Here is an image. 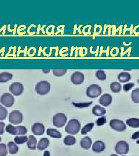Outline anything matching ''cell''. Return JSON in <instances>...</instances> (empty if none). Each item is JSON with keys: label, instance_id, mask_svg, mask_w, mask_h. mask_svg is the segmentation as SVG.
Segmentation results:
<instances>
[{"label": "cell", "instance_id": "obj_1", "mask_svg": "<svg viewBox=\"0 0 139 156\" xmlns=\"http://www.w3.org/2000/svg\"><path fill=\"white\" fill-rule=\"evenodd\" d=\"M81 123L77 119H71L65 127V131L68 134L76 135L79 133L81 129Z\"/></svg>", "mask_w": 139, "mask_h": 156}, {"label": "cell", "instance_id": "obj_2", "mask_svg": "<svg viewBox=\"0 0 139 156\" xmlns=\"http://www.w3.org/2000/svg\"><path fill=\"white\" fill-rule=\"evenodd\" d=\"M35 89L38 94L41 95L47 94L50 91V83L46 80L41 81L35 85Z\"/></svg>", "mask_w": 139, "mask_h": 156}, {"label": "cell", "instance_id": "obj_3", "mask_svg": "<svg viewBox=\"0 0 139 156\" xmlns=\"http://www.w3.org/2000/svg\"><path fill=\"white\" fill-rule=\"evenodd\" d=\"M102 93V89L100 86L96 84H91L86 89V95L90 98H95L100 96Z\"/></svg>", "mask_w": 139, "mask_h": 156}, {"label": "cell", "instance_id": "obj_4", "mask_svg": "<svg viewBox=\"0 0 139 156\" xmlns=\"http://www.w3.org/2000/svg\"><path fill=\"white\" fill-rule=\"evenodd\" d=\"M5 130L9 134L15 135H23L27 133L26 127L22 126L14 127L12 124H8L6 127Z\"/></svg>", "mask_w": 139, "mask_h": 156}, {"label": "cell", "instance_id": "obj_5", "mask_svg": "<svg viewBox=\"0 0 139 156\" xmlns=\"http://www.w3.org/2000/svg\"><path fill=\"white\" fill-rule=\"evenodd\" d=\"M67 121V116L63 113H58L56 114L52 120L53 126L59 128L64 127Z\"/></svg>", "mask_w": 139, "mask_h": 156}, {"label": "cell", "instance_id": "obj_6", "mask_svg": "<svg viewBox=\"0 0 139 156\" xmlns=\"http://www.w3.org/2000/svg\"><path fill=\"white\" fill-rule=\"evenodd\" d=\"M114 149L118 154H126L129 151V146L126 141L121 140L116 144Z\"/></svg>", "mask_w": 139, "mask_h": 156}, {"label": "cell", "instance_id": "obj_7", "mask_svg": "<svg viewBox=\"0 0 139 156\" xmlns=\"http://www.w3.org/2000/svg\"><path fill=\"white\" fill-rule=\"evenodd\" d=\"M22 113L19 111H13L9 115V121L14 124H18L23 122Z\"/></svg>", "mask_w": 139, "mask_h": 156}, {"label": "cell", "instance_id": "obj_8", "mask_svg": "<svg viewBox=\"0 0 139 156\" xmlns=\"http://www.w3.org/2000/svg\"><path fill=\"white\" fill-rule=\"evenodd\" d=\"M1 103L8 108L11 107L14 104L15 98L12 95L9 93H4L1 96L0 99Z\"/></svg>", "mask_w": 139, "mask_h": 156}, {"label": "cell", "instance_id": "obj_9", "mask_svg": "<svg viewBox=\"0 0 139 156\" xmlns=\"http://www.w3.org/2000/svg\"><path fill=\"white\" fill-rule=\"evenodd\" d=\"M110 126L112 129L117 131H123L126 129V126L125 123L119 120L114 119L110 122Z\"/></svg>", "mask_w": 139, "mask_h": 156}, {"label": "cell", "instance_id": "obj_10", "mask_svg": "<svg viewBox=\"0 0 139 156\" xmlns=\"http://www.w3.org/2000/svg\"><path fill=\"white\" fill-rule=\"evenodd\" d=\"M23 90V85L19 82H14L12 83L9 87V91L11 92V93L16 96L22 94Z\"/></svg>", "mask_w": 139, "mask_h": 156}, {"label": "cell", "instance_id": "obj_11", "mask_svg": "<svg viewBox=\"0 0 139 156\" xmlns=\"http://www.w3.org/2000/svg\"><path fill=\"white\" fill-rule=\"evenodd\" d=\"M85 80V76L82 73L75 72L71 76V81L74 84H81Z\"/></svg>", "mask_w": 139, "mask_h": 156}, {"label": "cell", "instance_id": "obj_12", "mask_svg": "<svg viewBox=\"0 0 139 156\" xmlns=\"http://www.w3.org/2000/svg\"><path fill=\"white\" fill-rule=\"evenodd\" d=\"M31 131L35 135H42L44 133V126L42 123H35L31 127Z\"/></svg>", "mask_w": 139, "mask_h": 156}, {"label": "cell", "instance_id": "obj_13", "mask_svg": "<svg viewBox=\"0 0 139 156\" xmlns=\"http://www.w3.org/2000/svg\"><path fill=\"white\" fill-rule=\"evenodd\" d=\"M106 145L101 140H97L93 144L92 151L95 153H101L105 150Z\"/></svg>", "mask_w": 139, "mask_h": 156}, {"label": "cell", "instance_id": "obj_14", "mask_svg": "<svg viewBox=\"0 0 139 156\" xmlns=\"http://www.w3.org/2000/svg\"><path fill=\"white\" fill-rule=\"evenodd\" d=\"M112 100V98L111 95L104 94L101 96L99 99V103L103 106H107L111 104Z\"/></svg>", "mask_w": 139, "mask_h": 156}, {"label": "cell", "instance_id": "obj_15", "mask_svg": "<svg viewBox=\"0 0 139 156\" xmlns=\"http://www.w3.org/2000/svg\"><path fill=\"white\" fill-rule=\"evenodd\" d=\"M37 140L36 138L33 135H30L28 138V140L27 142L28 148L31 150H35L37 147Z\"/></svg>", "mask_w": 139, "mask_h": 156}, {"label": "cell", "instance_id": "obj_16", "mask_svg": "<svg viewBox=\"0 0 139 156\" xmlns=\"http://www.w3.org/2000/svg\"><path fill=\"white\" fill-rule=\"evenodd\" d=\"M106 113V109L100 105H95L92 109V113L96 116H102Z\"/></svg>", "mask_w": 139, "mask_h": 156}, {"label": "cell", "instance_id": "obj_17", "mask_svg": "<svg viewBox=\"0 0 139 156\" xmlns=\"http://www.w3.org/2000/svg\"><path fill=\"white\" fill-rule=\"evenodd\" d=\"M92 144V140L89 136H86L82 138L80 141V145L84 149H89Z\"/></svg>", "mask_w": 139, "mask_h": 156}, {"label": "cell", "instance_id": "obj_18", "mask_svg": "<svg viewBox=\"0 0 139 156\" xmlns=\"http://www.w3.org/2000/svg\"><path fill=\"white\" fill-rule=\"evenodd\" d=\"M49 145V140L46 138H44L39 140L38 145H37V149L39 151H44L46 149Z\"/></svg>", "mask_w": 139, "mask_h": 156}, {"label": "cell", "instance_id": "obj_19", "mask_svg": "<svg viewBox=\"0 0 139 156\" xmlns=\"http://www.w3.org/2000/svg\"><path fill=\"white\" fill-rule=\"evenodd\" d=\"M46 134L53 138H61V134L57 129L54 128H48L46 130Z\"/></svg>", "mask_w": 139, "mask_h": 156}, {"label": "cell", "instance_id": "obj_20", "mask_svg": "<svg viewBox=\"0 0 139 156\" xmlns=\"http://www.w3.org/2000/svg\"><path fill=\"white\" fill-rule=\"evenodd\" d=\"M118 79L122 83L127 82L131 79V75L127 73H120L118 75Z\"/></svg>", "mask_w": 139, "mask_h": 156}, {"label": "cell", "instance_id": "obj_21", "mask_svg": "<svg viewBox=\"0 0 139 156\" xmlns=\"http://www.w3.org/2000/svg\"><path fill=\"white\" fill-rule=\"evenodd\" d=\"M7 146H8V151L10 154H15L18 152L19 147L17 146L15 142L11 141L9 142H8Z\"/></svg>", "mask_w": 139, "mask_h": 156}, {"label": "cell", "instance_id": "obj_22", "mask_svg": "<svg viewBox=\"0 0 139 156\" xmlns=\"http://www.w3.org/2000/svg\"><path fill=\"white\" fill-rule=\"evenodd\" d=\"M13 75L9 73H0V83H5L11 80Z\"/></svg>", "mask_w": 139, "mask_h": 156}, {"label": "cell", "instance_id": "obj_23", "mask_svg": "<svg viewBox=\"0 0 139 156\" xmlns=\"http://www.w3.org/2000/svg\"><path fill=\"white\" fill-rule=\"evenodd\" d=\"M126 123L129 127L133 128L139 127V119L137 118H130L126 120Z\"/></svg>", "mask_w": 139, "mask_h": 156}, {"label": "cell", "instance_id": "obj_24", "mask_svg": "<svg viewBox=\"0 0 139 156\" xmlns=\"http://www.w3.org/2000/svg\"><path fill=\"white\" fill-rule=\"evenodd\" d=\"M110 89L114 93H118L122 90V86L118 82H112L110 84Z\"/></svg>", "mask_w": 139, "mask_h": 156}, {"label": "cell", "instance_id": "obj_25", "mask_svg": "<svg viewBox=\"0 0 139 156\" xmlns=\"http://www.w3.org/2000/svg\"><path fill=\"white\" fill-rule=\"evenodd\" d=\"M77 140L75 138H74L72 136H70L68 135L66 136L64 139V145L67 146H72V145H75L76 144Z\"/></svg>", "mask_w": 139, "mask_h": 156}, {"label": "cell", "instance_id": "obj_26", "mask_svg": "<svg viewBox=\"0 0 139 156\" xmlns=\"http://www.w3.org/2000/svg\"><path fill=\"white\" fill-rule=\"evenodd\" d=\"M95 124L93 123H88L86 125H85L83 127L82 130H81V134L82 135H85L87 134L88 132L90 131L94 127Z\"/></svg>", "mask_w": 139, "mask_h": 156}, {"label": "cell", "instance_id": "obj_27", "mask_svg": "<svg viewBox=\"0 0 139 156\" xmlns=\"http://www.w3.org/2000/svg\"><path fill=\"white\" fill-rule=\"evenodd\" d=\"M28 140V138L26 136H16L14 138V141L16 144H24L27 142Z\"/></svg>", "mask_w": 139, "mask_h": 156}, {"label": "cell", "instance_id": "obj_28", "mask_svg": "<svg viewBox=\"0 0 139 156\" xmlns=\"http://www.w3.org/2000/svg\"><path fill=\"white\" fill-rule=\"evenodd\" d=\"M132 100L134 103H139V89H136L132 91Z\"/></svg>", "mask_w": 139, "mask_h": 156}, {"label": "cell", "instance_id": "obj_29", "mask_svg": "<svg viewBox=\"0 0 139 156\" xmlns=\"http://www.w3.org/2000/svg\"><path fill=\"white\" fill-rule=\"evenodd\" d=\"M8 115V111L5 107L0 105V120H5Z\"/></svg>", "mask_w": 139, "mask_h": 156}, {"label": "cell", "instance_id": "obj_30", "mask_svg": "<svg viewBox=\"0 0 139 156\" xmlns=\"http://www.w3.org/2000/svg\"><path fill=\"white\" fill-rule=\"evenodd\" d=\"M96 77L100 80H105L106 79V75L104 71L98 70L96 72Z\"/></svg>", "mask_w": 139, "mask_h": 156}, {"label": "cell", "instance_id": "obj_31", "mask_svg": "<svg viewBox=\"0 0 139 156\" xmlns=\"http://www.w3.org/2000/svg\"><path fill=\"white\" fill-rule=\"evenodd\" d=\"M67 69H53V73L56 76H62L67 73Z\"/></svg>", "mask_w": 139, "mask_h": 156}, {"label": "cell", "instance_id": "obj_32", "mask_svg": "<svg viewBox=\"0 0 139 156\" xmlns=\"http://www.w3.org/2000/svg\"><path fill=\"white\" fill-rule=\"evenodd\" d=\"M8 154L7 148L5 144H0V156H6Z\"/></svg>", "mask_w": 139, "mask_h": 156}, {"label": "cell", "instance_id": "obj_33", "mask_svg": "<svg viewBox=\"0 0 139 156\" xmlns=\"http://www.w3.org/2000/svg\"><path fill=\"white\" fill-rule=\"evenodd\" d=\"M92 104V102H79V103H74L72 102V104L74 106L78 107V108H86L90 106Z\"/></svg>", "mask_w": 139, "mask_h": 156}, {"label": "cell", "instance_id": "obj_34", "mask_svg": "<svg viewBox=\"0 0 139 156\" xmlns=\"http://www.w3.org/2000/svg\"><path fill=\"white\" fill-rule=\"evenodd\" d=\"M106 122H107V120H106V117H100L96 121V123L98 126H101L104 124H106Z\"/></svg>", "mask_w": 139, "mask_h": 156}, {"label": "cell", "instance_id": "obj_35", "mask_svg": "<svg viewBox=\"0 0 139 156\" xmlns=\"http://www.w3.org/2000/svg\"><path fill=\"white\" fill-rule=\"evenodd\" d=\"M134 86V83H129L125 84L123 85V89L125 91V92H128L130 90L132 89Z\"/></svg>", "mask_w": 139, "mask_h": 156}, {"label": "cell", "instance_id": "obj_36", "mask_svg": "<svg viewBox=\"0 0 139 156\" xmlns=\"http://www.w3.org/2000/svg\"><path fill=\"white\" fill-rule=\"evenodd\" d=\"M4 126H5V123L4 122H0V135H2L4 134Z\"/></svg>", "mask_w": 139, "mask_h": 156}, {"label": "cell", "instance_id": "obj_37", "mask_svg": "<svg viewBox=\"0 0 139 156\" xmlns=\"http://www.w3.org/2000/svg\"><path fill=\"white\" fill-rule=\"evenodd\" d=\"M139 138V131L135 132L132 135V140H137Z\"/></svg>", "mask_w": 139, "mask_h": 156}, {"label": "cell", "instance_id": "obj_38", "mask_svg": "<svg viewBox=\"0 0 139 156\" xmlns=\"http://www.w3.org/2000/svg\"><path fill=\"white\" fill-rule=\"evenodd\" d=\"M43 156H50V153L49 151H45Z\"/></svg>", "mask_w": 139, "mask_h": 156}, {"label": "cell", "instance_id": "obj_39", "mask_svg": "<svg viewBox=\"0 0 139 156\" xmlns=\"http://www.w3.org/2000/svg\"><path fill=\"white\" fill-rule=\"evenodd\" d=\"M43 72H44V73H49V72H50V70H47V71H45V70H44V71H43Z\"/></svg>", "mask_w": 139, "mask_h": 156}, {"label": "cell", "instance_id": "obj_40", "mask_svg": "<svg viewBox=\"0 0 139 156\" xmlns=\"http://www.w3.org/2000/svg\"><path fill=\"white\" fill-rule=\"evenodd\" d=\"M110 156H118L117 154H111Z\"/></svg>", "mask_w": 139, "mask_h": 156}, {"label": "cell", "instance_id": "obj_41", "mask_svg": "<svg viewBox=\"0 0 139 156\" xmlns=\"http://www.w3.org/2000/svg\"><path fill=\"white\" fill-rule=\"evenodd\" d=\"M136 143H137V144H139V140H137V142H136Z\"/></svg>", "mask_w": 139, "mask_h": 156}, {"label": "cell", "instance_id": "obj_42", "mask_svg": "<svg viewBox=\"0 0 139 156\" xmlns=\"http://www.w3.org/2000/svg\"><path fill=\"white\" fill-rule=\"evenodd\" d=\"M137 82H138V83L139 84V79H138V80H137Z\"/></svg>", "mask_w": 139, "mask_h": 156}, {"label": "cell", "instance_id": "obj_43", "mask_svg": "<svg viewBox=\"0 0 139 156\" xmlns=\"http://www.w3.org/2000/svg\"><path fill=\"white\" fill-rule=\"evenodd\" d=\"M1 138L0 137V142H1Z\"/></svg>", "mask_w": 139, "mask_h": 156}]
</instances>
